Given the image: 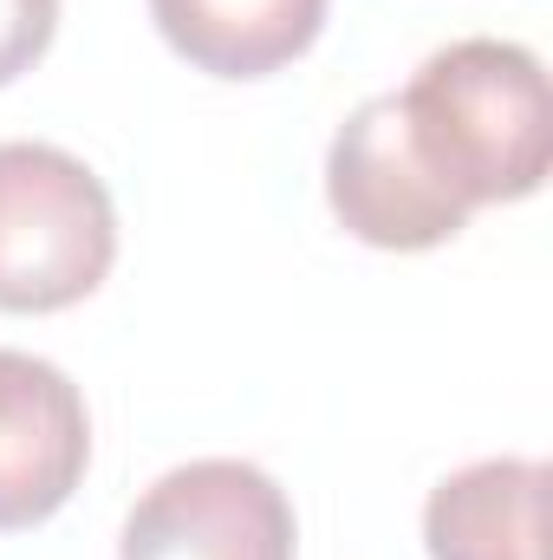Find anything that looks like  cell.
<instances>
[{"label": "cell", "instance_id": "1", "mask_svg": "<svg viewBox=\"0 0 553 560\" xmlns=\"http://www.w3.org/2000/svg\"><path fill=\"white\" fill-rule=\"evenodd\" d=\"M398 98L416 163L475 215L541 196L553 163V98L541 52L515 39L436 46Z\"/></svg>", "mask_w": 553, "mask_h": 560}, {"label": "cell", "instance_id": "7", "mask_svg": "<svg viewBox=\"0 0 553 560\" xmlns=\"http://www.w3.org/2000/svg\"><path fill=\"white\" fill-rule=\"evenodd\" d=\"M163 46L209 79H274L313 52L326 0H150Z\"/></svg>", "mask_w": 553, "mask_h": 560}, {"label": "cell", "instance_id": "6", "mask_svg": "<svg viewBox=\"0 0 553 560\" xmlns=\"http://www.w3.org/2000/svg\"><path fill=\"white\" fill-rule=\"evenodd\" d=\"M548 463L541 456H482L443 476L423 502L430 560H541Z\"/></svg>", "mask_w": 553, "mask_h": 560}, {"label": "cell", "instance_id": "8", "mask_svg": "<svg viewBox=\"0 0 553 560\" xmlns=\"http://www.w3.org/2000/svg\"><path fill=\"white\" fill-rule=\"evenodd\" d=\"M59 33V0H0V92L46 59Z\"/></svg>", "mask_w": 553, "mask_h": 560}, {"label": "cell", "instance_id": "4", "mask_svg": "<svg viewBox=\"0 0 553 560\" xmlns=\"http://www.w3.org/2000/svg\"><path fill=\"white\" fill-rule=\"evenodd\" d=\"M326 202L339 229L385 255H423L469 229V209L416 163L398 98H365L326 150Z\"/></svg>", "mask_w": 553, "mask_h": 560}, {"label": "cell", "instance_id": "3", "mask_svg": "<svg viewBox=\"0 0 553 560\" xmlns=\"http://www.w3.org/2000/svg\"><path fill=\"white\" fill-rule=\"evenodd\" d=\"M299 522L261 463L196 456L163 469L125 515L118 560H293Z\"/></svg>", "mask_w": 553, "mask_h": 560}, {"label": "cell", "instance_id": "5", "mask_svg": "<svg viewBox=\"0 0 553 560\" xmlns=\"http://www.w3.org/2000/svg\"><path fill=\"white\" fill-rule=\"evenodd\" d=\"M92 469L85 392L33 352L0 346V535L52 522Z\"/></svg>", "mask_w": 553, "mask_h": 560}, {"label": "cell", "instance_id": "2", "mask_svg": "<svg viewBox=\"0 0 553 560\" xmlns=\"http://www.w3.org/2000/svg\"><path fill=\"white\" fill-rule=\"evenodd\" d=\"M118 261L105 176L59 143H0V313H66Z\"/></svg>", "mask_w": 553, "mask_h": 560}]
</instances>
